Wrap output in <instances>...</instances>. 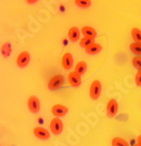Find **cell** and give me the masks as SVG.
<instances>
[{
	"label": "cell",
	"instance_id": "6",
	"mask_svg": "<svg viewBox=\"0 0 141 146\" xmlns=\"http://www.w3.org/2000/svg\"><path fill=\"white\" fill-rule=\"evenodd\" d=\"M64 82V78L62 75L58 74L54 76L48 82V88L50 90H55L59 88Z\"/></svg>",
	"mask_w": 141,
	"mask_h": 146
},
{
	"label": "cell",
	"instance_id": "18",
	"mask_svg": "<svg viewBox=\"0 0 141 146\" xmlns=\"http://www.w3.org/2000/svg\"><path fill=\"white\" fill-rule=\"evenodd\" d=\"M74 4L80 8H88L91 5V0H74Z\"/></svg>",
	"mask_w": 141,
	"mask_h": 146
},
{
	"label": "cell",
	"instance_id": "25",
	"mask_svg": "<svg viewBox=\"0 0 141 146\" xmlns=\"http://www.w3.org/2000/svg\"><path fill=\"white\" fill-rule=\"evenodd\" d=\"M133 146H140L139 144H135V145H133Z\"/></svg>",
	"mask_w": 141,
	"mask_h": 146
},
{
	"label": "cell",
	"instance_id": "15",
	"mask_svg": "<svg viewBox=\"0 0 141 146\" xmlns=\"http://www.w3.org/2000/svg\"><path fill=\"white\" fill-rule=\"evenodd\" d=\"M132 37L133 40L136 43H140L141 44V31L138 28H137V27L132 28Z\"/></svg>",
	"mask_w": 141,
	"mask_h": 146
},
{
	"label": "cell",
	"instance_id": "14",
	"mask_svg": "<svg viewBox=\"0 0 141 146\" xmlns=\"http://www.w3.org/2000/svg\"><path fill=\"white\" fill-rule=\"evenodd\" d=\"M87 70V64L85 61H80L76 64L75 68H74V72L77 73L79 75H82L85 74Z\"/></svg>",
	"mask_w": 141,
	"mask_h": 146
},
{
	"label": "cell",
	"instance_id": "10",
	"mask_svg": "<svg viewBox=\"0 0 141 146\" xmlns=\"http://www.w3.org/2000/svg\"><path fill=\"white\" fill-rule=\"evenodd\" d=\"M33 134L36 137L42 139V140H47L50 137V132L42 127H36L33 129Z\"/></svg>",
	"mask_w": 141,
	"mask_h": 146
},
{
	"label": "cell",
	"instance_id": "16",
	"mask_svg": "<svg viewBox=\"0 0 141 146\" xmlns=\"http://www.w3.org/2000/svg\"><path fill=\"white\" fill-rule=\"evenodd\" d=\"M112 146H130L126 140L121 137H115L111 142Z\"/></svg>",
	"mask_w": 141,
	"mask_h": 146
},
{
	"label": "cell",
	"instance_id": "22",
	"mask_svg": "<svg viewBox=\"0 0 141 146\" xmlns=\"http://www.w3.org/2000/svg\"><path fill=\"white\" fill-rule=\"evenodd\" d=\"M135 82H136V85L137 86L141 87V70H138V73H137V74H136Z\"/></svg>",
	"mask_w": 141,
	"mask_h": 146
},
{
	"label": "cell",
	"instance_id": "7",
	"mask_svg": "<svg viewBox=\"0 0 141 146\" xmlns=\"http://www.w3.org/2000/svg\"><path fill=\"white\" fill-rule=\"evenodd\" d=\"M68 80L69 84L73 88H78L82 84V78L81 75H79L75 72H70L68 75Z\"/></svg>",
	"mask_w": 141,
	"mask_h": 146
},
{
	"label": "cell",
	"instance_id": "3",
	"mask_svg": "<svg viewBox=\"0 0 141 146\" xmlns=\"http://www.w3.org/2000/svg\"><path fill=\"white\" fill-rule=\"evenodd\" d=\"M118 110V103L116 99H110L107 103V108H106V114L107 116L110 118L114 117L117 115Z\"/></svg>",
	"mask_w": 141,
	"mask_h": 146
},
{
	"label": "cell",
	"instance_id": "4",
	"mask_svg": "<svg viewBox=\"0 0 141 146\" xmlns=\"http://www.w3.org/2000/svg\"><path fill=\"white\" fill-rule=\"evenodd\" d=\"M31 60V55L28 52L24 51L21 52L19 54L18 58H17V65L19 68H25L29 64Z\"/></svg>",
	"mask_w": 141,
	"mask_h": 146
},
{
	"label": "cell",
	"instance_id": "17",
	"mask_svg": "<svg viewBox=\"0 0 141 146\" xmlns=\"http://www.w3.org/2000/svg\"><path fill=\"white\" fill-rule=\"evenodd\" d=\"M94 42V38H88V37H83L81 40H80V46L83 48H87L90 45H92Z\"/></svg>",
	"mask_w": 141,
	"mask_h": 146
},
{
	"label": "cell",
	"instance_id": "5",
	"mask_svg": "<svg viewBox=\"0 0 141 146\" xmlns=\"http://www.w3.org/2000/svg\"><path fill=\"white\" fill-rule=\"evenodd\" d=\"M28 109L29 110L33 113V114H36L40 111V109H41V102H40V100L37 96H31L28 99Z\"/></svg>",
	"mask_w": 141,
	"mask_h": 146
},
{
	"label": "cell",
	"instance_id": "12",
	"mask_svg": "<svg viewBox=\"0 0 141 146\" xmlns=\"http://www.w3.org/2000/svg\"><path fill=\"white\" fill-rule=\"evenodd\" d=\"M81 33L84 37L93 38H95L97 34L96 31L93 27H91V26H83L81 30Z\"/></svg>",
	"mask_w": 141,
	"mask_h": 146
},
{
	"label": "cell",
	"instance_id": "8",
	"mask_svg": "<svg viewBox=\"0 0 141 146\" xmlns=\"http://www.w3.org/2000/svg\"><path fill=\"white\" fill-rule=\"evenodd\" d=\"M73 64H74V58L72 56V54H69V52L64 54L61 58V65H62L63 68L65 70H69L72 68Z\"/></svg>",
	"mask_w": 141,
	"mask_h": 146
},
{
	"label": "cell",
	"instance_id": "2",
	"mask_svg": "<svg viewBox=\"0 0 141 146\" xmlns=\"http://www.w3.org/2000/svg\"><path fill=\"white\" fill-rule=\"evenodd\" d=\"M50 129L51 132L55 136H58L61 133L63 129V123L60 118L55 117L52 119L50 123Z\"/></svg>",
	"mask_w": 141,
	"mask_h": 146
},
{
	"label": "cell",
	"instance_id": "13",
	"mask_svg": "<svg viewBox=\"0 0 141 146\" xmlns=\"http://www.w3.org/2000/svg\"><path fill=\"white\" fill-rule=\"evenodd\" d=\"M102 46L100 44L97 43H93L92 45H90L89 46H88L87 48H85V52L88 54H96L98 52H100L102 51Z\"/></svg>",
	"mask_w": 141,
	"mask_h": 146
},
{
	"label": "cell",
	"instance_id": "1",
	"mask_svg": "<svg viewBox=\"0 0 141 146\" xmlns=\"http://www.w3.org/2000/svg\"><path fill=\"white\" fill-rule=\"evenodd\" d=\"M102 92V83L98 80H95L90 85V88H89V96L92 100H97Z\"/></svg>",
	"mask_w": 141,
	"mask_h": 146
},
{
	"label": "cell",
	"instance_id": "19",
	"mask_svg": "<svg viewBox=\"0 0 141 146\" xmlns=\"http://www.w3.org/2000/svg\"><path fill=\"white\" fill-rule=\"evenodd\" d=\"M130 49L133 54L141 55V44L140 43H136V42L132 43L130 45Z\"/></svg>",
	"mask_w": 141,
	"mask_h": 146
},
{
	"label": "cell",
	"instance_id": "9",
	"mask_svg": "<svg viewBox=\"0 0 141 146\" xmlns=\"http://www.w3.org/2000/svg\"><path fill=\"white\" fill-rule=\"evenodd\" d=\"M68 112H69V109L66 106L61 104H55L52 108V114L56 117L64 116L65 115H67Z\"/></svg>",
	"mask_w": 141,
	"mask_h": 146
},
{
	"label": "cell",
	"instance_id": "11",
	"mask_svg": "<svg viewBox=\"0 0 141 146\" xmlns=\"http://www.w3.org/2000/svg\"><path fill=\"white\" fill-rule=\"evenodd\" d=\"M80 35H81V32L79 28L76 27V26H73L69 31V38L72 42L78 41L80 38Z\"/></svg>",
	"mask_w": 141,
	"mask_h": 146
},
{
	"label": "cell",
	"instance_id": "20",
	"mask_svg": "<svg viewBox=\"0 0 141 146\" xmlns=\"http://www.w3.org/2000/svg\"><path fill=\"white\" fill-rule=\"evenodd\" d=\"M1 52L2 54L5 57H7V56H10L11 54V44L6 42L5 43L3 46H2V48H1Z\"/></svg>",
	"mask_w": 141,
	"mask_h": 146
},
{
	"label": "cell",
	"instance_id": "21",
	"mask_svg": "<svg viewBox=\"0 0 141 146\" xmlns=\"http://www.w3.org/2000/svg\"><path fill=\"white\" fill-rule=\"evenodd\" d=\"M132 65L135 68L138 70H141V57L140 56H135L132 59Z\"/></svg>",
	"mask_w": 141,
	"mask_h": 146
},
{
	"label": "cell",
	"instance_id": "23",
	"mask_svg": "<svg viewBox=\"0 0 141 146\" xmlns=\"http://www.w3.org/2000/svg\"><path fill=\"white\" fill-rule=\"evenodd\" d=\"M28 4H30V5H33V4H35V3H37L39 0H25Z\"/></svg>",
	"mask_w": 141,
	"mask_h": 146
},
{
	"label": "cell",
	"instance_id": "24",
	"mask_svg": "<svg viewBox=\"0 0 141 146\" xmlns=\"http://www.w3.org/2000/svg\"><path fill=\"white\" fill-rule=\"evenodd\" d=\"M137 141H138V144H139V145L141 146V135L138 137V138H137Z\"/></svg>",
	"mask_w": 141,
	"mask_h": 146
}]
</instances>
